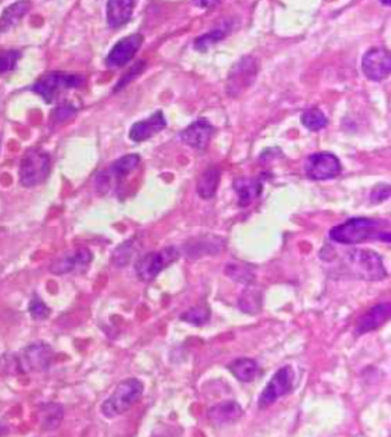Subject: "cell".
<instances>
[{"label": "cell", "mask_w": 391, "mask_h": 437, "mask_svg": "<svg viewBox=\"0 0 391 437\" xmlns=\"http://www.w3.org/2000/svg\"><path fill=\"white\" fill-rule=\"evenodd\" d=\"M329 238L339 245H356L365 240H384L390 243V224L371 217H353L331 228Z\"/></svg>", "instance_id": "cell-1"}, {"label": "cell", "mask_w": 391, "mask_h": 437, "mask_svg": "<svg viewBox=\"0 0 391 437\" xmlns=\"http://www.w3.org/2000/svg\"><path fill=\"white\" fill-rule=\"evenodd\" d=\"M345 269L355 278L365 281H380L387 278V269L382 257L367 248H353L343 254Z\"/></svg>", "instance_id": "cell-2"}, {"label": "cell", "mask_w": 391, "mask_h": 437, "mask_svg": "<svg viewBox=\"0 0 391 437\" xmlns=\"http://www.w3.org/2000/svg\"><path fill=\"white\" fill-rule=\"evenodd\" d=\"M144 384L136 379L129 378L124 379L116 385L112 395H110L101 405V413L107 419H114L127 413L136 402H138L142 396Z\"/></svg>", "instance_id": "cell-3"}, {"label": "cell", "mask_w": 391, "mask_h": 437, "mask_svg": "<svg viewBox=\"0 0 391 437\" xmlns=\"http://www.w3.org/2000/svg\"><path fill=\"white\" fill-rule=\"evenodd\" d=\"M86 83V79L78 74H67V72H48L31 86V90L43 98L48 105L58 100L62 93L80 89Z\"/></svg>", "instance_id": "cell-4"}, {"label": "cell", "mask_w": 391, "mask_h": 437, "mask_svg": "<svg viewBox=\"0 0 391 437\" xmlns=\"http://www.w3.org/2000/svg\"><path fill=\"white\" fill-rule=\"evenodd\" d=\"M50 173V156L41 149H29L20 161L19 179L27 188L43 184Z\"/></svg>", "instance_id": "cell-5"}, {"label": "cell", "mask_w": 391, "mask_h": 437, "mask_svg": "<svg viewBox=\"0 0 391 437\" xmlns=\"http://www.w3.org/2000/svg\"><path fill=\"white\" fill-rule=\"evenodd\" d=\"M179 251L174 246H167L160 251L144 254L135 263L136 276H138L141 281L155 280L168 264H172L179 259Z\"/></svg>", "instance_id": "cell-6"}, {"label": "cell", "mask_w": 391, "mask_h": 437, "mask_svg": "<svg viewBox=\"0 0 391 437\" xmlns=\"http://www.w3.org/2000/svg\"><path fill=\"white\" fill-rule=\"evenodd\" d=\"M259 75V62L251 55H246L237 62L226 80V92L229 97H239L256 81Z\"/></svg>", "instance_id": "cell-7"}, {"label": "cell", "mask_w": 391, "mask_h": 437, "mask_svg": "<svg viewBox=\"0 0 391 437\" xmlns=\"http://www.w3.org/2000/svg\"><path fill=\"white\" fill-rule=\"evenodd\" d=\"M294 381H295V372L291 365H284L275 372V375L272 376V379L268 382L265 390L261 391L260 399H259V407L261 410L269 408L270 405H274L275 402L283 398L294 389Z\"/></svg>", "instance_id": "cell-8"}, {"label": "cell", "mask_w": 391, "mask_h": 437, "mask_svg": "<svg viewBox=\"0 0 391 437\" xmlns=\"http://www.w3.org/2000/svg\"><path fill=\"white\" fill-rule=\"evenodd\" d=\"M343 166L336 155L329 152L313 153L304 164V173L310 181H329L341 173Z\"/></svg>", "instance_id": "cell-9"}, {"label": "cell", "mask_w": 391, "mask_h": 437, "mask_svg": "<svg viewBox=\"0 0 391 437\" xmlns=\"http://www.w3.org/2000/svg\"><path fill=\"white\" fill-rule=\"evenodd\" d=\"M54 358V352L45 342H36L29 347H27L15 356L14 365L17 370L23 373L27 372H41L46 370L50 361Z\"/></svg>", "instance_id": "cell-10"}, {"label": "cell", "mask_w": 391, "mask_h": 437, "mask_svg": "<svg viewBox=\"0 0 391 437\" xmlns=\"http://www.w3.org/2000/svg\"><path fill=\"white\" fill-rule=\"evenodd\" d=\"M362 72L371 81H384L391 74V55L385 48H371L362 57Z\"/></svg>", "instance_id": "cell-11"}, {"label": "cell", "mask_w": 391, "mask_h": 437, "mask_svg": "<svg viewBox=\"0 0 391 437\" xmlns=\"http://www.w3.org/2000/svg\"><path fill=\"white\" fill-rule=\"evenodd\" d=\"M142 43V34H130V36L121 39L110 49L109 55L106 57V66L116 69V67H123L127 63H130L136 53L141 49Z\"/></svg>", "instance_id": "cell-12"}, {"label": "cell", "mask_w": 391, "mask_h": 437, "mask_svg": "<svg viewBox=\"0 0 391 437\" xmlns=\"http://www.w3.org/2000/svg\"><path fill=\"white\" fill-rule=\"evenodd\" d=\"M139 164H141V156L136 155V153L125 155L120 159L114 161L106 171H101V173L97 176V188L101 193H103V190L106 193L107 188L110 187V179L115 177L118 179V181H121V179L129 176L132 171L138 168Z\"/></svg>", "instance_id": "cell-13"}, {"label": "cell", "mask_w": 391, "mask_h": 437, "mask_svg": "<svg viewBox=\"0 0 391 437\" xmlns=\"http://www.w3.org/2000/svg\"><path fill=\"white\" fill-rule=\"evenodd\" d=\"M90 262L92 253L88 248H78V250L64 253L63 255L57 257V259L50 263L49 271L55 274V276H64V274L88 269Z\"/></svg>", "instance_id": "cell-14"}, {"label": "cell", "mask_w": 391, "mask_h": 437, "mask_svg": "<svg viewBox=\"0 0 391 437\" xmlns=\"http://www.w3.org/2000/svg\"><path fill=\"white\" fill-rule=\"evenodd\" d=\"M216 133V127L208 119L200 118L196 119L188 127L181 132V140L196 150H205Z\"/></svg>", "instance_id": "cell-15"}, {"label": "cell", "mask_w": 391, "mask_h": 437, "mask_svg": "<svg viewBox=\"0 0 391 437\" xmlns=\"http://www.w3.org/2000/svg\"><path fill=\"white\" fill-rule=\"evenodd\" d=\"M165 127H167V119L164 116V112L163 110H158V112L153 114L150 118L135 123L130 127L129 138L133 142H144L153 138V136H156L159 132H163Z\"/></svg>", "instance_id": "cell-16"}, {"label": "cell", "mask_w": 391, "mask_h": 437, "mask_svg": "<svg viewBox=\"0 0 391 437\" xmlns=\"http://www.w3.org/2000/svg\"><path fill=\"white\" fill-rule=\"evenodd\" d=\"M138 0H107L106 17L110 28H121L130 22Z\"/></svg>", "instance_id": "cell-17"}, {"label": "cell", "mask_w": 391, "mask_h": 437, "mask_svg": "<svg viewBox=\"0 0 391 437\" xmlns=\"http://www.w3.org/2000/svg\"><path fill=\"white\" fill-rule=\"evenodd\" d=\"M390 316H391L390 303H379L376 306H373L367 314H364L361 316L358 324H356V333H358V335H364V333L376 330L390 320Z\"/></svg>", "instance_id": "cell-18"}, {"label": "cell", "mask_w": 391, "mask_h": 437, "mask_svg": "<svg viewBox=\"0 0 391 437\" xmlns=\"http://www.w3.org/2000/svg\"><path fill=\"white\" fill-rule=\"evenodd\" d=\"M243 416V408L235 401H225L208 410V419L212 425L225 426L234 424Z\"/></svg>", "instance_id": "cell-19"}, {"label": "cell", "mask_w": 391, "mask_h": 437, "mask_svg": "<svg viewBox=\"0 0 391 437\" xmlns=\"http://www.w3.org/2000/svg\"><path fill=\"white\" fill-rule=\"evenodd\" d=\"M233 188L237 193V198H239L237 203H239V207L245 208L261 194L263 181L260 177H240L233 184Z\"/></svg>", "instance_id": "cell-20"}, {"label": "cell", "mask_w": 391, "mask_h": 437, "mask_svg": "<svg viewBox=\"0 0 391 437\" xmlns=\"http://www.w3.org/2000/svg\"><path fill=\"white\" fill-rule=\"evenodd\" d=\"M196 243H186V255H193V259H199L203 255H212L222 251L225 248V240L214 236L199 237L194 240Z\"/></svg>", "instance_id": "cell-21"}, {"label": "cell", "mask_w": 391, "mask_h": 437, "mask_svg": "<svg viewBox=\"0 0 391 437\" xmlns=\"http://www.w3.org/2000/svg\"><path fill=\"white\" fill-rule=\"evenodd\" d=\"M220 177H222V171H220V168L216 166H211L203 170V173L198 179V185H196V191H198L199 198L202 199L214 198L219 188Z\"/></svg>", "instance_id": "cell-22"}, {"label": "cell", "mask_w": 391, "mask_h": 437, "mask_svg": "<svg viewBox=\"0 0 391 437\" xmlns=\"http://www.w3.org/2000/svg\"><path fill=\"white\" fill-rule=\"evenodd\" d=\"M29 8L31 4L28 0H19V2L8 6L0 17V32H6L17 27L23 19V15L29 11Z\"/></svg>", "instance_id": "cell-23"}, {"label": "cell", "mask_w": 391, "mask_h": 437, "mask_svg": "<svg viewBox=\"0 0 391 437\" xmlns=\"http://www.w3.org/2000/svg\"><path fill=\"white\" fill-rule=\"evenodd\" d=\"M231 31H233V25L229 22H225L220 25V27L212 28L210 32L202 34L200 37L194 40L193 46L196 51H199V53H205V51H208L210 48L217 45L219 41H222Z\"/></svg>", "instance_id": "cell-24"}, {"label": "cell", "mask_w": 391, "mask_h": 437, "mask_svg": "<svg viewBox=\"0 0 391 437\" xmlns=\"http://www.w3.org/2000/svg\"><path fill=\"white\" fill-rule=\"evenodd\" d=\"M231 372L240 382H252L259 376V364L251 358H239L228 365Z\"/></svg>", "instance_id": "cell-25"}, {"label": "cell", "mask_w": 391, "mask_h": 437, "mask_svg": "<svg viewBox=\"0 0 391 437\" xmlns=\"http://www.w3.org/2000/svg\"><path fill=\"white\" fill-rule=\"evenodd\" d=\"M261 303H263L261 293L257 289H246L239 298L240 311L251 315L259 314L261 311Z\"/></svg>", "instance_id": "cell-26"}, {"label": "cell", "mask_w": 391, "mask_h": 437, "mask_svg": "<svg viewBox=\"0 0 391 437\" xmlns=\"http://www.w3.org/2000/svg\"><path fill=\"white\" fill-rule=\"evenodd\" d=\"M327 116L318 107H310L303 112L301 124L310 132H320L327 126Z\"/></svg>", "instance_id": "cell-27"}, {"label": "cell", "mask_w": 391, "mask_h": 437, "mask_svg": "<svg viewBox=\"0 0 391 437\" xmlns=\"http://www.w3.org/2000/svg\"><path fill=\"white\" fill-rule=\"evenodd\" d=\"M225 274L229 278L243 283V285H251L256 280V274H254L252 268L242 263H228L225 267Z\"/></svg>", "instance_id": "cell-28"}, {"label": "cell", "mask_w": 391, "mask_h": 437, "mask_svg": "<svg viewBox=\"0 0 391 437\" xmlns=\"http://www.w3.org/2000/svg\"><path fill=\"white\" fill-rule=\"evenodd\" d=\"M135 243H136V240L130 238V240H127V242H124L123 245L118 246L112 254V263L116 264V267H125V264L133 259L136 251H138L136 250Z\"/></svg>", "instance_id": "cell-29"}, {"label": "cell", "mask_w": 391, "mask_h": 437, "mask_svg": "<svg viewBox=\"0 0 391 437\" xmlns=\"http://www.w3.org/2000/svg\"><path fill=\"white\" fill-rule=\"evenodd\" d=\"M181 320L193 325H203L210 321V309L207 306H198L181 315Z\"/></svg>", "instance_id": "cell-30"}, {"label": "cell", "mask_w": 391, "mask_h": 437, "mask_svg": "<svg viewBox=\"0 0 391 437\" xmlns=\"http://www.w3.org/2000/svg\"><path fill=\"white\" fill-rule=\"evenodd\" d=\"M20 55V51L0 49V75L14 71Z\"/></svg>", "instance_id": "cell-31"}, {"label": "cell", "mask_w": 391, "mask_h": 437, "mask_svg": "<svg viewBox=\"0 0 391 437\" xmlns=\"http://www.w3.org/2000/svg\"><path fill=\"white\" fill-rule=\"evenodd\" d=\"M146 69V62H142V60H139L138 63H135L129 71H127L123 76H121V80L118 81V84L115 86V89H114V92H120L123 88H125L127 84L129 83H132L136 76H139L141 74H142V71Z\"/></svg>", "instance_id": "cell-32"}, {"label": "cell", "mask_w": 391, "mask_h": 437, "mask_svg": "<svg viewBox=\"0 0 391 437\" xmlns=\"http://www.w3.org/2000/svg\"><path fill=\"white\" fill-rule=\"evenodd\" d=\"M29 314L34 320H45L49 316L50 309L46 306L43 300H40L37 295L31 300L29 303Z\"/></svg>", "instance_id": "cell-33"}, {"label": "cell", "mask_w": 391, "mask_h": 437, "mask_svg": "<svg viewBox=\"0 0 391 437\" xmlns=\"http://www.w3.org/2000/svg\"><path fill=\"white\" fill-rule=\"evenodd\" d=\"M75 114H76V109L72 105H69V102H63V105L58 106L53 112V121L57 124L64 123L69 118H72Z\"/></svg>", "instance_id": "cell-34"}, {"label": "cell", "mask_w": 391, "mask_h": 437, "mask_svg": "<svg viewBox=\"0 0 391 437\" xmlns=\"http://www.w3.org/2000/svg\"><path fill=\"white\" fill-rule=\"evenodd\" d=\"M391 194V187L388 184H379L373 188L370 193V201L373 203H380L390 198Z\"/></svg>", "instance_id": "cell-35"}, {"label": "cell", "mask_w": 391, "mask_h": 437, "mask_svg": "<svg viewBox=\"0 0 391 437\" xmlns=\"http://www.w3.org/2000/svg\"><path fill=\"white\" fill-rule=\"evenodd\" d=\"M224 0H200V6L202 8H208V10H211V8H214L217 5L222 4Z\"/></svg>", "instance_id": "cell-36"}, {"label": "cell", "mask_w": 391, "mask_h": 437, "mask_svg": "<svg viewBox=\"0 0 391 437\" xmlns=\"http://www.w3.org/2000/svg\"><path fill=\"white\" fill-rule=\"evenodd\" d=\"M380 4L384 6H390L391 5V0H380Z\"/></svg>", "instance_id": "cell-37"}]
</instances>
